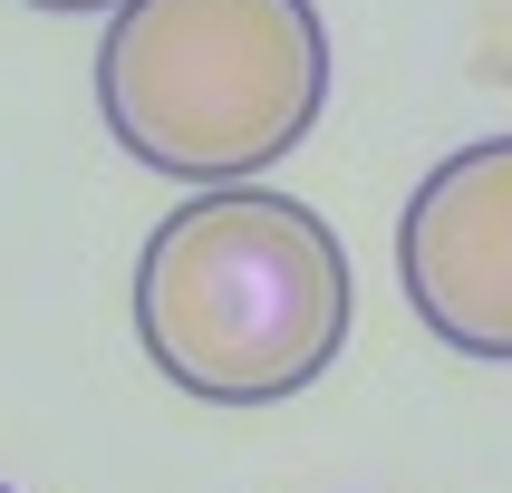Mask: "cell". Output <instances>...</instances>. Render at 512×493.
I'll return each instance as SVG.
<instances>
[{
    "label": "cell",
    "instance_id": "obj_1",
    "mask_svg": "<svg viewBox=\"0 0 512 493\" xmlns=\"http://www.w3.org/2000/svg\"><path fill=\"white\" fill-rule=\"evenodd\" d=\"M339 232L271 184H194L136 252V348L145 368L203 406H281L339 368L348 348Z\"/></svg>",
    "mask_w": 512,
    "mask_h": 493
},
{
    "label": "cell",
    "instance_id": "obj_2",
    "mask_svg": "<svg viewBox=\"0 0 512 493\" xmlns=\"http://www.w3.org/2000/svg\"><path fill=\"white\" fill-rule=\"evenodd\" d=\"M329 107V29L310 0H116L97 116L145 174L252 184Z\"/></svg>",
    "mask_w": 512,
    "mask_h": 493
},
{
    "label": "cell",
    "instance_id": "obj_3",
    "mask_svg": "<svg viewBox=\"0 0 512 493\" xmlns=\"http://www.w3.org/2000/svg\"><path fill=\"white\" fill-rule=\"evenodd\" d=\"M397 281L455 358L512 368V136H474L406 194Z\"/></svg>",
    "mask_w": 512,
    "mask_h": 493
},
{
    "label": "cell",
    "instance_id": "obj_4",
    "mask_svg": "<svg viewBox=\"0 0 512 493\" xmlns=\"http://www.w3.org/2000/svg\"><path fill=\"white\" fill-rule=\"evenodd\" d=\"M29 10H58V20H87V10H116V0H29Z\"/></svg>",
    "mask_w": 512,
    "mask_h": 493
},
{
    "label": "cell",
    "instance_id": "obj_5",
    "mask_svg": "<svg viewBox=\"0 0 512 493\" xmlns=\"http://www.w3.org/2000/svg\"><path fill=\"white\" fill-rule=\"evenodd\" d=\"M0 493H10V484H0Z\"/></svg>",
    "mask_w": 512,
    "mask_h": 493
}]
</instances>
